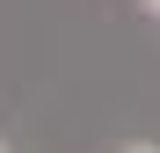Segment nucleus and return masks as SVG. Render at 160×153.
Here are the masks:
<instances>
[{"label": "nucleus", "instance_id": "1", "mask_svg": "<svg viewBox=\"0 0 160 153\" xmlns=\"http://www.w3.org/2000/svg\"><path fill=\"white\" fill-rule=\"evenodd\" d=\"M146 15H160V0H146Z\"/></svg>", "mask_w": 160, "mask_h": 153}, {"label": "nucleus", "instance_id": "2", "mask_svg": "<svg viewBox=\"0 0 160 153\" xmlns=\"http://www.w3.org/2000/svg\"><path fill=\"white\" fill-rule=\"evenodd\" d=\"M131 153H153V146H131Z\"/></svg>", "mask_w": 160, "mask_h": 153}]
</instances>
